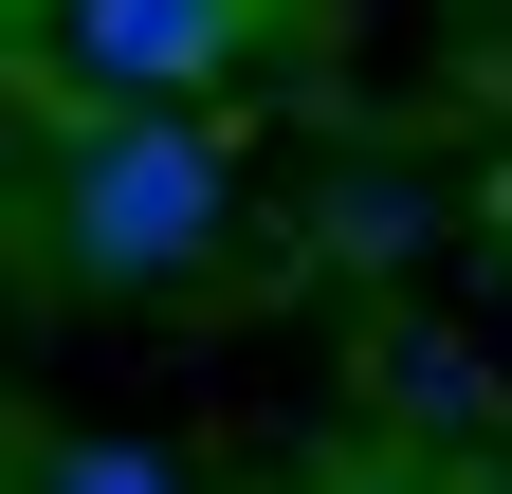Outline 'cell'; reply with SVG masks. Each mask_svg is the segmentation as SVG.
Here are the masks:
<instances>
[{"label": "cell", "instance_id": "1", "mask_svg": "<svg viewBox=\"0 0 512 494\" xmlns=\"http://www.w3.org/2000/svg\"><path fill=\"white\" fill-rule=\"evenodd\" d=\"M202 238H220V147L165 129V110H110L74 147V183H55V257L128 293V275H183Z\"/></svg>", "mask_w": 512, "mask_h": 494}, {"label": "cell", "instance_id": "2", "mask_svg": "<svg viewBox=\"0 0 512 494\" xmlns=\"http://www.w3.org/2000/svg\"><path fill=\"white\" fill-rule=\"evenodd\" d=\"M256 19H275V0H74L55 37H74V74H92V92H202Z\"/></svg>", "mask_w": 512, "mask_h": 494}, {"label": "cell", "instance_id": "3", "mask_svg": "<svg viewBox=\"0 0 512 494\" xmlns=\"http://www.w3.org/2000/svg\"><path fill=\"white\" fill-rule=\"evenodd\" d=\"M55 494H165L147 458H55Z\"/></svg>", "mask_w": 512, "mask_h": 494}]
</instances>
